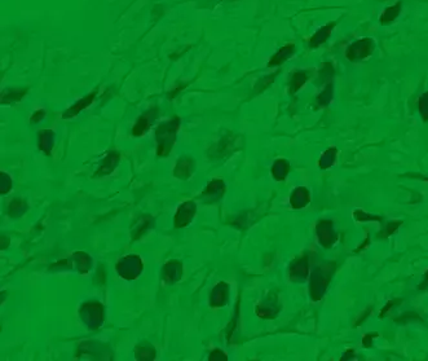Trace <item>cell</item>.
<instances>
[{
  "instance_id": "25",
  "label": "cell",
  "mask_w": 428,
  "mask_h": 361,
  "mask_svg": "<svg viewBox=\"0 0 428 361\" xmlns=\"http://www.w3.org/2000/svg\"><path fill=\"white\" fill-rule=\"evenodd\" d=\"M0 184H1V193H8L12 188V180L6 174H1V179H0Z\"/></svg>"
},
{
  "instance_id": "23",
  "label": "cell",
  "mask_w": 428,
  "mask_h": 361,
  "mask_svg": "<svg viewBox=\"0 0 428 361\" xmlns=\"http://www.w3.org/2000/svg\"><path fill=\"white\" fill-rule=\"evenodd\" d=\"M287 163L285 161H277L274 163V167H273V175L276 176V179L281 180V179L285 178V175L287 174Z\"/></svg>"
},
{
  "instance_id": "2",
  "label": "cell",
  "mask_w": 428,
  "mask_h": 361,
  "mask_svg": "<svg viewBox=\"0 0 428 361\" xmlns=\"http://www.w3.org/2000/svg\"><path fill=\"white\" fill-rule=\"evenodd\" d=\"M144 264L139 255H128L117 263L118 273L126 280H136L143 272Z\"/></svg>"
},
{
  "instance_id": "1",
  "label": "cell",
  "mask_w": 428,
  "mask_h": 361,
  "mask_svg": "<svg viewBox=\"0 0 428 361\" xmlns=\"http://www.w3.org/2000/svg\"><path fill=\"white\" fill-rule=\"evenodd\" d=\"M180 128V118L174 117L172 119L163 122L158 126L156 132L157 154L158 157H168L176 141L178 131Z\"/></svg>"
},
{
  "instance_id": "17",
  "label": "cell",
  "mask_w": 428,
  "mask_h": 361,
  "mask_svg": "<svg viewBox=\"0 0 428 361\" xmlns=\"http://www.w3.org/2000/svg\"><path fill=\"white\" fill-rule=\"evenodd\" d=\"M73 263H75V268L79 273H87L91 268V258L86 253L78 251L73 255Z\"/></svg>"
},
{
  "instance_id": "20",
  "label": "cell",
  "mask_w": 428,
  "mask_h": 361,
  "mask_svg": "<svg viewBox=\"0 0 428 361\" xmlns=\"http://www.w3.org/2000/svg\"><path fill=\"white\" fill-rule=\"evenodd\" d=\"M400 9H401V4L397 3L396 5L390 6L387 10H384V13L381 17V22L382 23H390L392 22L397 16H399Z\"/></svg>"
},
{
  "instance_id": "12",
  "label": "cell",
  "mask_w": 428,
  "mask_h": 361,
  "mask_svg": "<svg viewBox=\"0 0 428 361\" xmlns=\"http://www.w3.org/2000/svg\"><path fill=\"white\" fill-rule=\"evenodd\" d=\"M96 93H97V91L92 92V93H89L88 96H86V97L82 98V100H79V101L76 102V104H74L71 108L67 109L64 114H62V118H64V119H70V118L76 117V115L79 114L80 111L84 110V109L88 108L89 105L92 104L93 100H95V97H96Z\"/></svg>"
},
{
  "instance_id": "11",
  "label": "cell",
  "mask_w": 428,
  "mask_h": 361,
  "mask_svg": "<svg viewBox=\"0 0 428 361\" xmlns=\"http://www.w3.org/2000/svg\"><path fill=\"white\" fill-rule=\"evenodd\" d=\"M194 168V162L191 157H183L181 159H179V162L176 163V167L174 170L175 178L181 179V180H187L192 176V172H193Z\"/></svg>"
},
{
  "instance_id": "18",
  "label": "cell",
  "mask_w": 428,
  "mask_h": 361,
  "mask_svg": "<svg viewBox=\"0 0 428 361\" xmlns=\"http://www.w3.org/2000/svg\"><path fill=\"white\" fill-rule=\"evenodd\" d=\"M333 27H334V23H329V25L324 26L322 29L318 30V31L313 35V38L311 39L309 45L314 48V47H318V45L322 44V43H325V41L327 40V38L330 36V34H331V31H333Z\"/></svg>"
},
{
  "instance_id": "16",
  "label": "cell",
  "mask_w": 428,
  "mask_h": 361,
  "mask_svg": "<svg viewBox=\"0 0 428 361\" xmlns=\"http://www.w3.org/2000/svg\"><path fill=\"white\" fill-rule=\"evenodd\" d=\"M26 92H27V89H5V91L1 93V104L8 105L18 102L19 100L26 95Z\"/></svg>"
},
{
  "instance_id": "8",
  "label": "cell",
  "mask_w": 428,
  "mask_h": 361,
  "mask_svg": "<svg viewBox=\"0 0 428 361\" xmlns=\"http://www.w3.org/2000/svg\"><path fill=\"white\" fill-rule=\"evenodd\" d=\"M228 290L229 286L225 282H219L215 288L213 289L211 295H210V304L215 308L225 306L228 301Z\"/></svg>"
},
{
  "instance_id": "21",
  "label": "cell",
  "mask_w": 428,
  "mask_h": 361,
  "mask_svg": "<svg viewBox=\"0 0 428 361\" xmlns=\"http://www.w3.org/2000/svg\"><path fill=\"white\" fill-rule=\"evenodd\" d=\"M150 222H152V218L150 216H141L139 222L136 224V232H133V240H139V237L143 235L144 232L148 229Z\"/></svg>"
},
{
  "instance_id": "27",
  "label": "cell",
  "mask_w": 428,
  "mask_h": 361,
  "mask_svg": "<svg viewBox=\"0 0 428 361\" xmlns=\"http://www.w3.org/2000/svg\"><path fill=\"white\" fill-rule=\"evenodd\" d=\"M44 117H45L44 110H36L34 114L31 115V118H30V122H31V123H38V122H40Z\"/></svg>"
},
{
  "instance_id": "10",
  "label": "cell",
  "mask_w": 428,
  "mask_h": 361,
  "mask_svg": "<svg viewBox=\"0 0 428 361\" xmlns=\"http://www.w3.org/2000/svg\"><path fill=\"white\" fill-rule=\"evenodd\" d=\"M181 276H183V267H181L180 262L171 260L163 268V279L170 285L178 282L181 279Z\"/></svg>"
},
{
  "instance_id": "28",
  "label": "cell",
  "mask_w": 428,
  "mask_h": 361,
  "mask_svg": "<svg viewBox=\"0 0 428 361\" xmlns=\"http://www.w3.org/2000/svg\"><path fill=\"white\" fill-rule=\"evenodd\" d=\"M421 110H422L423 115L428 118V95L423 96V98L421 100Z\"/></svg>"
},
{
  "instance_id": "9",
  "label": "cell",
  "mask_w": 428,
  "mask_h": 361,
  "mask_svg": "<svg viewBox=\"0 0 428 361\" xmlns=\"http://www.w3.org/2000/svg\"><path fill=\"white\" fill-rule=\"evenodd\" d=\"M157 115V110L156 109H152V110L146 111V113H144L141 117L137 119L136 124L133 126L132 128V135L136 137L143 136L144 133L146 132V131L149 130L150 126H152V122L153 119L156 118Z\"/></svg>"
},
{
  "instance_id": "19",
  "label": "cell",
  "mask_w": 428,
  "mask_h": 361,
  "mask_svg": "<svg viewBox=\"0 0 428 361\" xmlns=\"http://www.w3.org/2000/svg\"><path fill=\"white\" fill-rule=\"evenodd\" d=\"M135 355H136L137 360H154V358H156V351H154L152 346L144 345L137 347Z\"/></svg>"
},
{
  "instance_id": "14",
  "label": "cell",
  "mask_w": 428,
  "mask_h": 361,
  "mask_svg": "<svg viewBox=\"0 0 428 361\" xmlns=\"http://www.w3.org/2000/svg\"><path fill=\"white\" fill-rule=\"evenodd\" d=\"M39 149L43 150L45 154H51L54 145V132L51 130L39 131Z\"/></svg>"
},
{
  "instance_id": "6",
  "label": "cell",
  "mask_w": 428,
  "mask_h": 361,
  "mask_svg": "<svg viewBox=\"0 0 428 361\" xmlns=\"http://www.w3.org/2000/svg\"><path fill=\"white\" fill-rule=\"evenodd\" d=\"M238 143H239V137L228 135V136L224 137V139L214 148L211 154L217 157V158H219V157H228L231 152H234V150L237 149Z\"/></svg>"
},
{
  "instance_id": "7",
  "label": "cell",
  "mask_w": 428,
  "mask_h": 361,
  "mask_svg": "<svg viewBox=\"0 0 428 361\" xmlns=\"http://www.w3.org/2000/svg\"><path fill=\"white\" fill-rule=\"evenodd\" d=\"M224 192H225V184H224V181L219 180V179H215V180H213L207 185L206 190L202 193V198L209 203L216 202V201H219L220 198H221Z\"/></svg>"
},
{
  "instance_id": "15",
  "label": "cell",
  "mask_w": 428,
  "mask_h": 361,
  "mask_svg": "<svg viewBox=\"0 0 428 361\" xmlns=\"http://www.w3.org/2000/svg\"><path fill=\"white\" fill-rule=\"evenodd\" d=\"M294 49H295V48H294V44H287L285 45V47H282L276 54H274V56H273L272 58H270L268 66L269 67L276 66V65H279V63H283L287 58L290 57V56H292Z\"/></svg>"
},
{
  "instance_id": "5",
  "label": "cell",
  "mask_w": 428,
  "mask_h": 361,
  "mask_svg": "<svg viewBox=\"0 0 428 361\" xmlns=\"http://www.w3.org/2000/svg\"><path fill=\"white\" fill-rule=\"evenodd\" d=\"M373 49H374V45H373V41L370 39L359 40L347 49V57L351 61L362 60V58L370 56Z\"/></svg>"
},
{
  "instance_id": "26",
  "label": "cell",
  "mask_w": 428,
  "mask_h": 361,
  "mask_svg": "<svg viewBox=\"0 0 428 361\" xmlns=\"http://www.w3.org/2000/svg\"><path fill=\"white\" fill-rule=\"evenodd\" d=\"M226 359H228V356H226L222 351H220V350H215V351H213V354H211V356H210V360L211 361L226 360Z\"/></svg>"
},
{
  "instance_id": "24",
  "label": "cell",
  "mask_w": 428,
  "mask_h": 361,
  "mask_svg": "<svg viewBox=\"0 0 428 361\" xmlns=\"http://www.w3.org/2000/svg\"><path fill=\"white\" fill-rule=\"evenodd\" d=\"M308 76L305 75L304 73H301V71H296L294 75H292V79H291V92H295L296 89L299 88L300 86H303V83L307 80Z\"/></svg>"
},
{
  "instance_id": "3",
  "label": "cell",
  "mask_w": 428,
  "mask_h": 361,
  "mask_svg": "<svg viewBox=\"0 0 428 361\" xmlns=\"http://www.w3.org/2000/svg\"><path fill=\"white\" fill-rule=\"evenodd\" d=\"M80 317L89 329H99L104 323V307L100 303H86L80 308Z\"/></svg>"
},
{
  "instance_id": "22",
  "label": "cell",
  "mask_w": 428,
  "mask_h": 361,
  "mask_svg": "<svg viewBox=\"0 0 428 361\" xmlns=\"http://www.w3.org/2000/svg\"><path fill=\"white\" fill-rule=\"evenodd\" d=\"M26 211V203L21 200L13 201L9 205V215L19 216Z\"/></svg>"
},
{
  "instance_id": "4",
  "label": "cell",
  "mask_w": 428,
  "mask_h": 361,
  "mask_svg": "<svg viewBox=\"0 0 428 361\" xmlns=\"http://www.w3.org/2000/svg\"><path fill=\"white\" fill-rule=\"evenodd\" d=\"M196 212H197V206H196V203L193 201H188V202L183 203L178 209V211H176V215H175V228H184V227L191 224L194 215H196Z\"/></svg>"
},
{
  "instance_id": "13",
  "label": "cell",
  "mask_w": 428,
  "mask_h": 361,
  "mask_svg": "<svg viewBox=\"0 0 428 361\" xmlns=\"http://www.w3.org/2000/svg\"><path fill=\"white\" fill-rule=\"evenodd\" d=\"M118 162H119V154L117 152H109L108 155H105L104 161H102L101 166H100V170L96 175L97 176L109 175L110 172L114 171L115 167L118 166Z\"/></svg>"
}]
</instances>
